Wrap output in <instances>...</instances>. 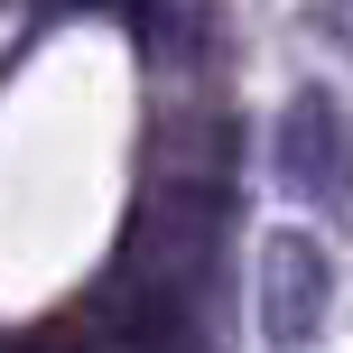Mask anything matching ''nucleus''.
<instances>
[{
    "instance_id": "nucleus-4",
    "label": "nucleus",
    "mask_w": 353,
    "mask_h": 353,
    "mask_svg": "<svg viewBox=\"0 0 353 353\" xmlns=\"http://www.w3.org/2000/svg\"><path fill=\"white\" fill-rule=\"evenodd\" d=\"M112 10H121V19H140V37L159 47V19H168V0H112Z\"/></svg>"
},
{
    "instance_id": "nucleus-2",
    "label": "nucleus",
    "mask_w": 353,
    "mask_h": 353,
    "mask_svg": "<svg viewBox=\"0 0 353 353\" xmlns=\"http://www.w3.org/2000/svg\"><path fill=\"white\" fill-rule=\"evenodd\" d=\"M335 307V261L307 223H279L261 242V344L270 353H307Z\"/></svg>"
},
{
    "instance_id": "nucleus-1",
    "label": "nucleus",
    "mask_w": 353,
    "mask_h": 353,
    "mask_svg": "<svg viewBox=\"0 0 353 353\" xmlns=\"http://www.w3.org/2000/svg\"><path fill=\"white\" fill-rule=\"evenodd\" d=\"M270 168L316 214H344L353 205V112L335 93H298V103L279 112V130H270Z\"/></svg>"
},
{
    "instance_id": "nucleus-3",
    "label": "nucleus",
    "mask_w": 353,
    "mask_h": 353,
    "mask_svg": "<svg viewBox=\"0 0 353 353\" xmlns=\"http://www.w3.org/2000/svg\"><path fill=\"white\" fill-rule=\"evenodd\" d=\"M103 344L112 353H195V298L168 279H121L103 307Z\"/></svg>"
},
{
    "instance_id": "nucleus-5",
    "label": "nucleus",
    "mask_w": 353,
    "mask_h": 353,
    "mask_svg": "<svg viewBox=\"0 0 353 353\" xmlns=\"http://www.w3.org/2000/svg\"><path fill=\"white\" fill-rule=\"evenodd\" d=\"M325 10H335V37L353 47V0H325Z\"/></svg>"
}]
</instances>
